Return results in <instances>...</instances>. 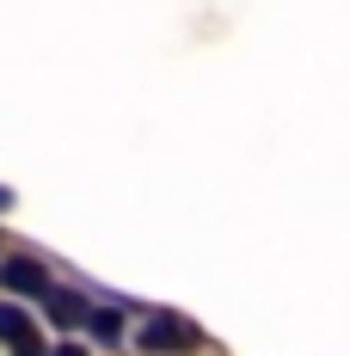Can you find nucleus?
<instances>
[{"instance_id":"nucleus-1","label":"nucleus","mask_w":350,"mask_h":356,"mask_svg":"<svg viewBox=\"0 0 350 356\" xmlns=\"http://www.w3.org/2000/svg\"><path fill=\"white\" fill-rule=\"evenodd\" d=\"M136 344H141V350H197V344H203V332H197V325H184L178 314H154V320L141 325Z\"/></svg>"},{"instance_id":"nucleus-2","label":"nucleus","mask_w":350,"mask_h":356,"mask_svg":"<svg viewBox=\"0 0 350 356\" xmlns=\"http://www.w3.org/2000/svg\"><path fill=\"white\" fill-rule=\"evenodd\" d=\"M0 289H6V295H37V301H43L49 270H43L37 258H0Z\"/></svg>"},{"instance_id":"nucleus-3","label":"nucleus","mask_w":350,"mask_h":356,"mask_svg":"<svg viewBox=\"0 0 350 356\" xmlns=\"http://www.w3.org/2000/svg\"><path fill=\"white\" fill-rule=\"evenodd\" d=\"M0 344H19V356H43V344L31 332V314L19 301H0Z\"/></svg>"},{"instance_id":"nucleus-4","label":"nucleus","mask_w":350,"mask_h":356,"mask_svg":"<svg viewBox=\"0 0 350 356\" xmlns=\"http://www.w3.org/2000/svg\"><path fill=\"white\" fill-rule=\"evenodd\" d=\"M43 314H49V320L56 325H86V314H93V301H86V295H80V289H43Z\"/></svg>"},{"instance_id":"nucleus-5","label":"nucleus","mask_w":350,"mask_h":356,"mask_svg":"<svg viewBox=\"0 0 350 356\" xmlns=\"http://www.w3.org/2000/svg\"><path fill=\"white\" fill-rule=\"evenodd\" d=\"M86 325H93V338H99V344H117V338H123L117 307H93V314H86Z\"/></svg>"},{"instance_id":"nucleus-6","label":"nucleus","mask_w":350,"mask_h":356,"mask_svg":"<svg viewBox=\"0 0 350 356\" xmlns=\"http://www.w3.org/2000/svg\"><path fill=\"white\" fill-rule=\"evenodd\" d=\"M43 356H86V344H56V350H43Z\"/></svg>"},{"instance_id":"nucleus-7","label":"nucleus","mask_w":350,"mask_h":356,"mask_svg":"<svg viewBox=\"0 0 350 356\" xmlns=\"http://www.w3.org/2000/svg\"><path fill=\"white\" fill-rule=\"evenodd\" d=\"M0 209H13V191H6V184H0Z\"/></svg>"}]
</instances>
